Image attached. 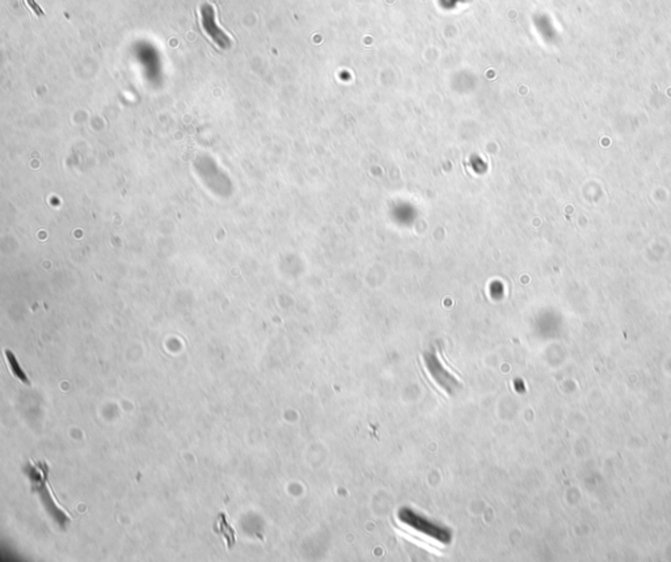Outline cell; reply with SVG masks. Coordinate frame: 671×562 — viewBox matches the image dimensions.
<instances>
[{"label": "cell", "mask_w": 671, "mask_h": 562, "mask_svg": "<svg viewBox=\"0 0 671 562\" xmlns=\"http://www.w3.org/2000/svg\"><path fill=\"white\" fill-rule=\"evenodd\" d=\"M26 3H28V6H29V9H32V12H34L37 16L41 17L45 15V14H44V9H41L40 6H39V3H37L36 0H26Z\"/></svg>", "instance_id": "8992f818"}, {"label": "cell", "mask_w": 671, "mask_h": 562, "mask_svg": "<svg viewBox=\"0 0 671 562\" xmlns=\"http://www.w3.org/2000/svg\"><path fill=\"white\" fill-rule=\"evenodd\" d=\"M425 362H426L428 371L430 373L433 381L440 386L442 391H445L446 393L455 392L459 387V383L446 368H443V366L437 359V356H426Z\"/></svg>", "instance_id": "3957f363"}, {"label": "cell", "mask_w": 671, "mask_h": 562, "mask_svg": "<svg viewBox=\"0 0 671 562\" xmlns=\"http://www.w3.org/2000/svg\"><path fill=\"white\" fill-rule=\"evenodd\" d=\"M218 524H219V531H221V533L223 535L224 540H226V543H227V546H233V544H235L236 535H235V531H233L231 526L227 523V516L224 514H221L219 519H218Z\"/></svg>", "instance_id": "5b68a950"}, {"label": "cell", "mask_w": 671, "mask_h": 562, "mask_svg": "<svg viewBox=\"0 0 671 562\" xmlns=\"http://www.w3.org/2000/svg\"><path fill=\"white\" fill-rule=\"evenodd\" d=\"M200 14L201 26L208 39L213 41L219 49L227 50L231 48V37L216 23V11L214 6L210 3H203L201 6Z\"/></svg>", "instance_id": "7a4b0ae2"}, {"label": "cell", "mask_w": 671, "mask_h": 562, "mask_svg": "<svg viewBox=\"0 0 671 562\" xmlns=\"http://www.w3.org/2000/svg\"><path fill=\"white\" fill-rule=\"evenodd\" d=\"M400 522L405 524L410 530L415 531L421 535L440 541L442 544H448L451 541V531L442 527L437 523L429 521L423 515H418L410 508H401L398 514Z\"/></svg>", "instance_id": "6da1fadb"}, {"label": "cell", "mask_w": 671, "mask_h": 562, "mask_svg": "<svg viewBox=\"0 0 671 562\" xmlns=\"http://www.w3.org/2000/svg\"><path fill=\"white\" fill-rule=\"evenodd\" d=\"M4 356H6V359H7V362H9V370L14 373V376L16 378L17 381L24 383L26 386H29V384H31L29 378H28V375L25 373L24 370L21 368V366L19 364V361H17L15 354H14L11 350H4Z\"/></svg>", "instance_id": "277c9868"}]
</instances>
